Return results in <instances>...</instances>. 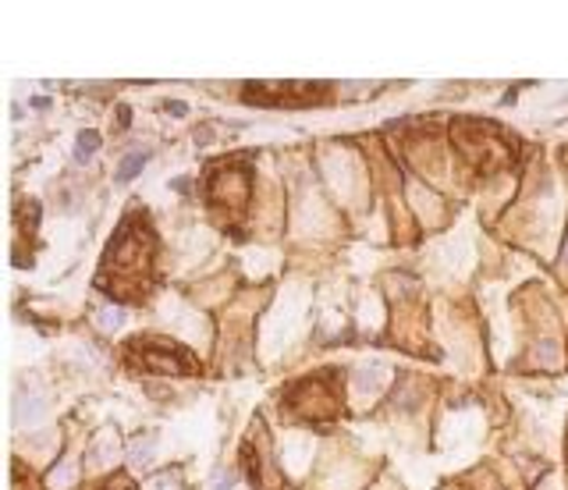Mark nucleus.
Returning a JSON list of instances; mask_svg holds the SVG:
<instances>
[{
	"label": "nucleus",
	"mask_w": 568,
	"mask_h": 490,
	"mask_svg": "<svg viewBox=\"0 0 568 490\" xmlns=\"http://www.w3.org/2000/svg\"><path fill=\"white\" fill-rule=\"evenodd\" d=\"M153 267V235L150 227L129 221L121 227V235L106 249L103 264V282H111V295H124V299H139L142 288L150 282Z\"/></svg>",
	"instance_id": "1"
},
{
	"label": "nucleus",
	"mask_w": 568,
	"mask_h": 490,
	"mask_svg": "<svg viewBox=\"0 0 568 490\" xmlns=\"http://www.w3.org/2000/svg\"><path fill=\"white\" fill-rule=\"evenodd\" d=\"M452 143L462 153V161L473 164L484 174L505 171L515 161L511 143L494 125H487V121H473V118L458 121V125L452 129Z\"/></svg>",
	"instance_id": "2"
},
{
	"label": "nucleus",
	"mask_w": 568,
	"mask_h": 490,
	"mask_svg": "<svg viewBox=\"0 0 568 490\" xmlns=\"http://www.w3.org/2000/svg\"><path fill=\"white\" fill-rule=\"evenodd\" d=\"M288 406L292 412L306 416V419H331L342 409V395H337V380L334 374H316L298 380L288 391Z\"/></svg>",
	"instance_id": "3"
},
{
	"label": "nucleus",
	"mask_w": 568,
	"mask_h": 490,
	"mask_svg": "<svg viewBox=\"0 0 568 490\" xmlns=\"http://www.w3.org/2000/svg\"><path fill=\"white\" fill-rule=\"evenodd\" d=\"M132 359L142 370L160 374V377H178V374H192L195 359L171 341H135L132 345Z\"/></svg>",
	"instance_id": "4"
},
{
	"label": "nucleus",
	"mask_w": 568,
	"mask_h": 490,
	"mask_svg": "<svg viewBox=\"0 0 568 490\" xmlns=\"http://www.w3.org/2000/svg\"><path fill=\"white\" fill-rule=\"evenodd\" d=\"M210 203L224 210H242L248 203V174L242 167H221L210 178Z\"/></svg>",
	"instance_id": "5"
},
{
	"label": "nucleus",
	"mask_w": 568,
	"mask_h": 490,
	"mask_svg": "<svg viewBox=\"0 0 568 490\" xmlns=\"http://www.w3.org/2000/svg\"><path fill=\"white\" fill-rule=\"evenodd\" d=\"M97 146H100V135H97V132H82V135H79V150H75V156H79V161H89V156L97 153Z\"/></svg>",
	"instance_id": "6"
},
{
	"label": "nucleus",
	"mask_w": 568,
	"mask_h": 490,
	"mask_svg": "<svg viewBox=\"0 0 568 490\" xmlns=\"http://www.w3.org/2000/svg\"><path fill=\"white\" fill-rule=\"evenodd\" d=\"M146 164V153H135V156H129V161H124L121 167H118V182H132V174Z\"/></svg>",
	"instance_id": "7"
},
{
	"label": "nucleus",
	"mask_w": 568,
	"mask_h": 490,
	"mask_svg": "<svg viewBox=\"0 0 568 490\" xmlns=\"http://www.w3.org/2000/svg\"><path fill=\"white\" fill-rule=\"evenodd\" d=\"M106 490H132V487H129V483H111Z\"/></svg>",
	"instance_id": "8"
}]
</instances>
